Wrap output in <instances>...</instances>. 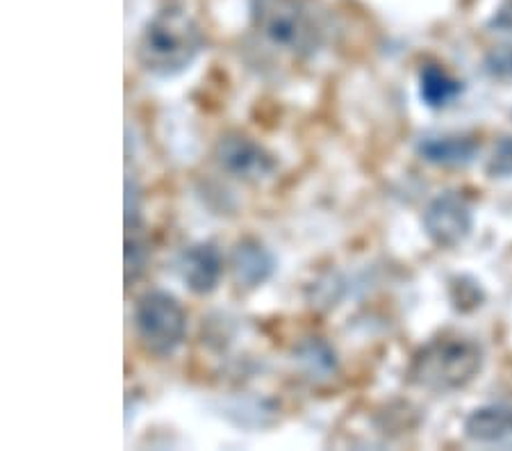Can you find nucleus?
Returning <instances> with one entry per match:
<instances>
[{
	"instance_id": "1a4fd4ad",
	"label": "nucleus",
	"mask_w": 512,
	"mask_h": 451,
	"mask_svg": "<svg viewBox=\"0 0 512 451\" xmlns=\"http://www.w3.org/2000/svg\"><path fill=\"white\" fill-rule=\"evenodd\" d=\"M465 436L483 447L512 449V406L487 404L472 410L465 420Z\"/></svg>"
},
{
	"instance_id": "423d86ee",
	"label": "nucleus",
	"mask_w": 512,
	"mask_h": 451,
	"mask_svg": "<svg viewBox=\"0 0 512 451\" xmlns=\"http://www.w3.org/2000/svg\"><path fill=\"white\" fill-rule=\"evenodd\" d=\"M214 160L228 176L239 180H262L276 171V160L262 144L244 133H226L217 139Z\"/></svg>"
},
{
	"instance_id": "0eeeda50",
	"label": "nucleus",
	"mask_w": 512,
	"mask_h": 451,
	"mask_svg": "<svg viewBox=\"0 0 512 451\" xmlns=\"http://www.w3.org/2000/svg\"><path fill=\"white\" fill-rule=\"evenodd\" d=\"M178 272L189 292L208 297L224 276V258L212 242H196L180 253Z\"/></svg>"
},
{
	"instance_id": "f03ea898",
	"label": "nucleus",
	"mask_w": 512,
	"mask_h": 451,
	"mask_svg": "<svg viewBox=\"0 0 512 451\" xmlns=\"http://www.w3.org/2000/svg\"><path fill=\"white\" fill-rule=\"evenodd\" d=\"M483 349L465 335H440L421 347L410 363V381L428 392L467 388L483 369Z\"/></svg>"
},
{
	"instance_id": "39448f33",
	"label": "nucleus",
	"mask_w": 512,
	"mask_h": 451,
	"mask_svg": "<svg viewBox=\"0 0 512 451\" xmlns=\"http://www.w3.org/2000/svg\"><path fill=\"white\" fill-rule=\"evenodd\" d=\"M424 231L440 249H456L474 231L472 205L460 192H444L428 203Z\"/></svg>"
},
{
	"instance_id": "dca6fc26",
	"label": "nucleus",
	"mask_w": 512,
	"mask_h": 451,
	"mask_svg": "<svg viewBox=\"0 0 512 451\" xmlns=\"http://www.w3.org/2000/svg\"><path fill=\"white\" fill-rule=\"evenodd\" d=\"M487 174L492 178H512V135L503 137L494 146L492 158L487 162Z\"/></svg>"
},
{
	"instance_id": "f8f14e48",
	"label": "nucleus",
	"mask_w": 512,
	"mask_h": 451,
	"mask_svg": "<svg viewBox=\"0 0 512 451\" xmlns=\"http://www.w3.org/2000/svg\"><path fill=\"white\" fill-rule=\"evenodd\" d=\"M299 360L312 376H328L330 372H335L337 367L335 351L330 349L326 342H321L317 338L303 344L299 349Z\"/></svg>"
},
{
	"instance_id": "7ed1b4c3",
	"label": "nucleus",
	"mask_w": 512,
	"mask_h": 451,
	"mask_svg": "<svg viewBox=\"0 0 512 451\" xmlns=\"http://www.w3.org/2000/svg\"><path fill=\"white\" fill-rule=\"evenodd\" d=\"M251 23L271 46L294 57L317 51L321 35L301 0H251Z\"/></svg>"
},
{
	"instance_id": "4468645a",
	"label": "nucleus",
	"mask_w": 512,
	"mask_h": 451,
	"mask_svg": "<svg viewBox=\"0 0 512 451\" xmlns=\"http://www.w3.org/2000/svg\"><path fill=\"white\" fill-rule=\"evenodd\" d=\"M142 228V187L137 178L126 176V233Z\"/></svg>"
},
{
	"instance_id": "9d476101",
	"label": "nucleus",
	"mask_w": 512,
	"mask_h": 451,
	"mask_svg": "<svg viewBox=\"0 0 512 451\" xmlns=\"http://www.w3.org/2000/svg\"><path fill=\"white\" fill-rule=\"evenodd\" d=\"M417 153L435 167H467L481 153V144L472 135H426L419 139Z\"/></svg>"
},
{
	"instance_id": "6e6552de",
	"label": "nucleus",
	"mask_w": 512,
	"mask_h": 451,
	"mask_svg": "<svg viewBox=\"0 0 512 451\" xmlns=\"http://www.w3.org/2000/svg\"><path fill=\"white\" fill-rule=\"evenodd\" d=\"M230 272L235 283L244 290H255L269 281L276 272V258L267 246L255 237L239 240L230 251Z\"/></svg>"
},
{
	"instance_id": "9b49d317",
	"label": "nucleus",
	"mask_w": 512,
	"mask_h": 451,
	"mask_svg": "<svg viewBox=\"0 0 512 451\" xmlns=\"http://www.w3.org/2000/svg\"><path fill=\"white\" fill-rule=\"evenodd\" d=\"M462 82L440 64H426L419 71V98L433 110H442L462 94Z\"/></svg>"
},
{
	"instance_id": "20e7f679",
	"label": "nucleus",
	"mask_w": 512,
	"mask_h": 451,
	"mask_svg": "<svg viewBox=\"0 0 512 451\" xmlns=\"http://www.w3.org/2000/svg\"><path fill=\"white\" fill-rule=\"evenodd\" d=\"M135 331L144 351L167 358L176 354L187 333V313L173 294L148 290L135 303Z\"/></svg>"
},
{
	"instance_id": "ddd939ff",
	"label": "nucleus",
	"mask_w": 512,
	"mask_h": 451,
	"mask_svg": "<svg viewBox=\"0 0 512 451\" xmlns=\"http://www.w3.org/2000/svg\"><path fill=\"white\" fill-rule=\"evenodd\" d=\"M148 258H151V251H148L144 237H139V231L126 233V253H123V262H126V287L142 278Z\"/></svg>"
},
{
	"instance_id": "2eb2a0df",
	"label": "nucleus",
	"mask_w": 512,
	"mask_h": 451,
	"mask_svg": "<svg viewBox=\"0 0 512 451\" xmlns=\"http://www.w3.org/2000/svg\"><path fill=\"white\" fill-rule=\"evenodd\" d=\"M483 67L492 78L512 80V44L492 48V51L485 55Z\"/></svg>"
},
{
	"instance_id": "f257e3e1",
	"label": "nucleus",
	"mask_w": 512,
	"mask_h": 451,
	"mask_svg": "<svg viewBox=\"0 0 512 451\" xmlns=\"http://www.w3.org/2000/svg\"><path fill=\"white\" fill-rule=\"evenodd\" d=\"M205 46L198 23L180 7H164L146 21L137 41V62L155 78L185 73Z\"/></svg>"
}]
</instances>
